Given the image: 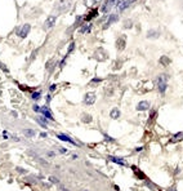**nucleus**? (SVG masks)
Instances as JSON below:
<instances>
[{
    "label": "nucleus",
    "mask_w": 183,
    "mask_h": 191,
    "mask_svg": "<svg viewBox=\"0 0 183 191\" xmlns=\"http://www.w3.org/2000/svg\"><path fill=\"white\" fill-rule=\"evenodd\" d=\"M54 8L58 13H63L66 11H69V8H71V0H58Z\"/></svg>",
    "instance_id": "1"
},
{
    "label": "nucleus",
    "mask_w": 183,
    "mask_h": 191,
    "mask_svg": "<svg viewBox=\"0 0 183 191\" xmlns=\"http://www.w3.org/2000/svg\"><path fill=\"white\" fill-rule=\"evenodd\" d=\"M166 87H168V75L161 74L157 76V88H159V92L164 94L166 91Z\"/></svg>",
    "instance_id": "2"
},
{
    "label": "nucleus",
    "mask_w": 183,
    "mask_h": 191,
    "mask_svg": "<svg viewBox=\"0 0 183 191\" xmlns=\"http://www.w3.org/2000/svg\"><path fill=\"white\" fill-rule=\"evenodd\" d=\"M115 6H118V0H106L103 5H102L101 11L103 13H108L112 8H115Z\"/></svg>",
    "instance_id": "3"
},
{
    "label": "nucleus",
    "mask_w": 183,
    "mask_h": 191,
    "mask_svg": "<svg viewBox=\"0 0 183 191\" xmlns=\"http://www.w3.org/2000/svg\"><path fill=\"white\" fill-rule=\"evenodd\" d=\"M107 57H108V54L106 53V50H105L103 48H98L96 52H94V58H96L97 61H99V62L106 61Z\"/></svg>",
    "instance_id": "4"
},
{
    "label": "nucleus",
    "mask_w": 183,
    "mask_h": 191,
    "mask_svg": "<svg viewBox=\"0 0 183 191\" xmlns=\"http://www.w3.org/2000/svg\"><path fill=\"white\" fill-rule=\"evenodd\" d=\"M30 30H31V26L28 25V23H25L22 27H19L18 28V31H17V35L19 36L21 39H25L26 36L28 35V32H30Z\"/></svg>",
    "instance_id": "5"
},
{
    "label": "nucleus",
    "mask_w": 183,
    "mask_h": 191,
    "mask_svg": "<svg viewBox=\"0 0 183 191\" xmlns=\"http://www.w3.org/2000/svg\"><path fill=\"white\" fill-rule=\"evenodd\" d=\"M96 100H97V96H96V93L94 92H88V93H85V96H84V104L85 105H93L94 102H96Z\"/></svg>",
    "instance_id": "6"
},
{
    "label": "nucleus",
    "mask_w": 183,
    "mask_h": 191,
    "mask_svg": "<svg viewBox=\"0 0 183 191\" xmlns=\"http://www.w3.org/2000/svg\"><path fill=\"white\" fill-rule=\"evenodd\" d=\"M125 45H127V36L125 35L119 36L118 40H116V49H118V50H124V49H125Z\"/></svg>",
    "instance_id": "7"
},
{
    "label": "nucleus",
    "mask_w": 183,
    "mask_h": 191,
    "mask_svg": "<svg viewBox=\"0 0 183 191\" xmlns=\"http://www.w3.org/2000/svg\"><path fill=\"white\" fill-rule=\"evenodd\" d=\"M56 19H57V17L56 16H49L47 19H45V22H44V28L45 30H50L53 26H54V23H56Z\"/></svg>",
    "instance_id": "8"
},
{
    "label": "nucleus",
    "mask_w": 183,
    "mask_h": 191,
    "mask_svg": "<svg viewBox=\"0 0 183 191\" xmlns=\"http://www.w3.org/2000/svg\"><path fill=\"white\" fill-rule=\"evenodd\" d=\"M116 21H118V14H110V16L106 17V22L103 23V28H107L110 25H112Z\"/></svg>",
    "instance_id": "9"
},
{
    "label": "nucleus",
    "mask_w": 183,
    "mask_h": 191,
    "mask_svg": "<svg viewBox=\"0 0 183 191\" xmlns=\"http://www.w3.org/2000/svg\"><path fill=\"white\" fill-rule=\"evenodd\" d=\"M57 138L58 139H61V141H64V142H70V143H72L74 146H79L74 139H72L71 137H69L67 134H63V133H60V134H57Z\"/></svg>",
    "instance_id": "10"
},
{
    "label": "nucleus",
    "mask_w": 183,
    "mask_h": 191,
    "mask_svg": "<svg viewBox=\"0 0 183 191\" xmlns=\"http://www.w3.org/2000/svg\"><path fill=\"white\" fill-rule=\"evenodd\" d=\"M40 112L43 114V116L45 117V119H49V120H54V117L52 115V112H50V110L47 107V106H43L41 110H40Z\"/></svg>",
    "instance_id": "11"
},
{
    "label": "nucleus",
    "mask_w": 183,
    "mask_h": 191,
    "mask_svg": "<svg viewBox=\"0 0 183 191\" xmlns=\"http://www.w3.org/2000/svg\"><path fill=\"white\" fill-rule=\"evenodd\" d=\"M151 106V104L148 101H141L139 104L137 105V110L138 111H146V110H148Z\"/></svg>",
    "instance_id": "12"
},
{
    "label": "nucleus",
    "mask_w": 183,
    "mask_h": 191,
    "mask_svg": "<svg viewBox=\"0 0 183 191\" xmlns=\"http://www.w3.org/2000/svg\"><path fill=\"white\" fill-rule=\"evenodd\" d=\"M22 134H23L25 137H27V138H32V137H35L36 132L34 129H23L22 130Z\"/></svg>",
    "instance_id": "13"
},
{
    "label": "nucleus",
    "mask_w": 183,
    "mask_h": 191,
    "mask_svg": "<svg viewBox=\"0 0 183 191\" xmlns=\"http://www.w3.org/2000/svg\"><path fill=\"white\" fill-rule=\"evenodd\" d=\"M98 3H101V0H84V4L88 8H93V6L97 5Z\"/></svg>",
    "instance_id": "14"
},
{
    "label": "nucleus",
    "mask_w": 183,
    "mask_h": 191,
    "mask_svg": "<svg viewBox=\"0 0 183 191\" xmlns=\"http://www.w3.org/2000/svg\"><path fill=\"white\" fill-rule=\"evenodd\" d=\"M36 121H38L39 125H41L43 128H47V127H48V124H47L48 121H47V119H45L44 116H43V117H41V116H38V117H36Z\"/></svg>",
    "instance_id": "15"
},
{
    "label": "nucleus",
    "mask_w": 183,
    "mask_h": 191,
    "mask_svg": "<svg viewBox=\"0 0 183 191\" xmlns=\"http://www.w3.org/2000/svg\"><path fill=\"white\" fill-rule=\"evenodd\" d=\"M110 116H111L112 117V119H119V117H120V110L119 108H112L111 110V112H110Z\"/></svg>",
    "instance_id": "16"
},
{
    "label": "nucleus",
    "mask_w": 183,
    "mask_h": 191,
    "mask_svg": "<svg viewBox=\"0 0 183 191\" xmlns=\"http://www.w3.org/2000/svg\"><path fill=\"white\" fill-rule=\"evenodd\" d=\"M90 30H92V25H90V23H86V25H84V26L80 27V32H81V34L90 32Z\"/></svg>",
    "instance_id": "17"
},
{
    "label": "nucleus",
    "mask_w": 183,
    "mask_h": 191,
    "mask_svg": "<svg viewBox=\"0 0 183 191\" xmlns=\"http://www.w3.org/2000/svg\"><path fill=\"white\" fill-rule=\"evenodd\" d=\"M111 161H114V163H116V164H120V165H127V163L124 161L123 159H120V158H115V156H110L108 158Z\"/></svg>",
    "instance_id": "18"
},
{
    "label": "nucleus",
    "mask_w": 183,
    "mask_h": 191,
    "mask_svg": "<svg viewBox=\"0 0 183 191\" xmlns=\"http://www.w3.org/2000/svg\"><path fill=\"white\" fill-rule=\"evenodd\" d=\"M170 58L169 57H166V56H163V57H160V63L164 65V66H168V65H170Z\"/></svg>",
    "instance_id": "19"
},
{
    "label": "nucleus",
    "mask_w": 183,
    "mask_h": 191,
    "mask_svg": "<svg viewBox=\"0 0 183 191\" xmlns=\"http://www.w3.org/2000/svg\"><path fill=\"white\" fill-rule=\"evenodd\" d=\"M157 36H159V31H156V30H150V31L147 32V38H148V39H151V38L156 39Z\"/></svg>",
    "instance_id": "20"
},
{
    "label": "nucleus",
    "mask_w": 183,
    "mask_h": 191,
    "mask_svg": "<svg viewBox=\"0 0 183 191\" xmlns=\"http://www.w3.org/2000/svg\"><path fill=\"white\" fill-rule=\"evenodd\" d=\"M56 65V60L54 58H52V60H49L48 62H47V65H45V67H47V70H49V71H52V67Z\"/></svg>",
    "instance_id": "21"
},
{
    "label": "nucleus",
    "mask_w": 183,
    "mask_h": 191,
    "mask_svg": "<svg viewBox=\"0 0 183 191\" xmlns=\"http://www.w3.org/2000/svg\"><path fill=\"white\" fill-rule=\"evenodd\" d=\"M81 120H83V123H90L92 121V116L89 115V114H84L83 116H81Z\"/></svg>",
    "instance_id": "22"
},
{
    "label": "nucleus",
    "mask_w": 183,
    "mask_h": 191,
    "mask_svg": "<svg viewBox=\"0 0 183 191\" xmlns=\"http://www.w3.org/2000/svg\"><path fill=\"white\" fill-rule=\"evenodd\" d=\"M94 16H97V11H92V13L86 14V16H85V21H89V19H92V17H94Z\"/></svg>",
    "instance_id": "23"
},
{
    "label": "nucleus",
    "mask_w": 183,
    "mask_h": 191,
    "mask_svg": "<svg viewBox=\"0 0 183 191\" xmlns=\"http://www.w3.org/2000/svg\"><path fill=\"white\" fill-rule=\"evenodd\" d=\"M41 97V92H34L32 93V98L36 101V100H39Z\"/></svg>",
    "instance_id": "24"
},
{
    "label": "nucleus",
    "mask_w": 183,
    "mask_h": 191,
    "mask_svg": "<svg viewBox=\"0 0 183 191\" xmlns=\"http://www.w3.org/2000/svg\"><path fill=\"white\" fill-rule=\"evenodd\" d=\"M102 82V79H99V78H94L92 82H90V85H94V84H98V83H101Z\"/></svg>",
    "instance_id": "25"
},
{
    "label": "nucleus",
    "mask_w": 183,
    "mask_h": 191,
    "mask_svg": "<svg viewBox=\"0 0 183 191\" xmlns=\"http://www.w3.org/2000/svg\"><path fill=\"white\" fill-rule=\"evenodd\" d=\"M134 171H135V173H137V177H138V178H142V180H144V178H146V176H144L143 173H141L138 169H134Z\"/></svg>",
    "instance_id": "26"
},
{
    "label": "nucleus",
    "mask_w": 183,
    "mask_h": 191,
    "mask_svg": "<svg viewBox=\"0 0 183 191\" xmlns=\"http://www.w3.org/2000/svg\"><path fill=\"white\" fill-rule=\"evenodd\" d=\"M57 190H58V191H70L69 189H66V187L62 186V185H58V186H57Z\"/></svg>",
    "instance_id": "27"
},
{
    "label": "nucleus",
    "mask_w": 183,
    "mask_h": 191,
    "mask_svg": "<svg viewBox=\"0 0 183 191\" xmlns=\"http://www.w3.org/2000/svg\"><path fill=\"white\" fill-rule=\"evenodd\" d=\"M56 89H57V85H56V84H52V85L49 87V92H50V93H53Z\"/></svg>",
    "instance_id": "28"
},
{
    "label": "nucleus",
    "mask_w": 183,
    "mask_h": 191,
    "mask_svg": "<svg viewBox=\"0 0 183 191\" xmlns=\"http://www.w3.org/2000/svg\"><path fill=\"white\" fill-rule=\"evenodd\" d=\"M47 156H48V158H54V156H56V152H54V151H48V152H47Z\"/></svg>",
    "instance_id": "29"
},
{
    "label": "nucleus",
    "mask_w": 183,
    "mask_h": 191,
    "mask_svg": "<svg viewBox=\"0 0 183 191\" xmlns=\"http://www.w3.org/2000/svg\"><path fill=\"white\" fill-rule=\"evenodd\" d=\"M34 110H35V111H36V112H40V110H41V107H39L38 105H34Z\"/></svg>",
    "instance_id": "30"
},
{
    "label": "nucleus",
    "mask_w": 183,
    "mask_h": 191,
    "mask_svg": "<svg viewBox=\"0 0 183 191\" xmlns=\"http://www.w3.org/2000/svg\"><path fill=\"white\" fill-rule=\"evenodd\" d=\"M49 180H50V182H53V183H58V180L56 177H49Z\"/></svg>",
    "instance_id": "31"
},
{
    "label": "nucleus",
    "mask_w": 183,
    "mask_h": 191,
    "mask_svg": "<svg viewBox=\"0 0 183 191\" xmlns=\"http://www.w3.org/2000/svg\"><path fill=\"white\" fill-rule=\"evenodd\" d=\"M60 152H61V154H66V152H67V150L63 149V147H60Z\"/></svg>",
    "instance_id": "32"
},
{
    "label": "nucleus",
    "mask_w": 183,
    "mask_h": 191,
    "mask_svg": "<svg viewBox=\"0 0 183 191\" xmlns=\"http://www.w3.org/2000/svg\"><path fill=\"white\" fill-rule=\"evenodd\" d=\"M40 137H41V138H45V137H47V133H45V132H41V133H40Z\"/></svg>",
    "instance_id": "33"
},
{
    "label": "nucleus",
    "mask_w": 183,
    "mask_h": 191,
    "mask_svg": "<svg viewBox=\"0 0 183 191\" xmlns=\"http://www.w3.org/2000/svg\"><path fill=\"white\" fill-rule=\"evenodd\" d=\"M17 171H18V172H21V173H23V174H25V173H27L25 169H21V168H17Z\"/></svg>",
    "instance_id": "34"
},
{
    "label": "nucleus",
    "mask_w": 183,
    "mask_h": 191,
    "mask_svg": "<svg viewBox=\"0 0 183 191\" xmlns=\"http://www.w3.org/2000/svg\"><path fill=\"white\" fill-rule=\"evenodd\" d=\"M131 25H133V23H130V22H127V23H125V27L128 28V27H130Z\"/></svg>",
    "instance_id": "35"
}]
</instances>
